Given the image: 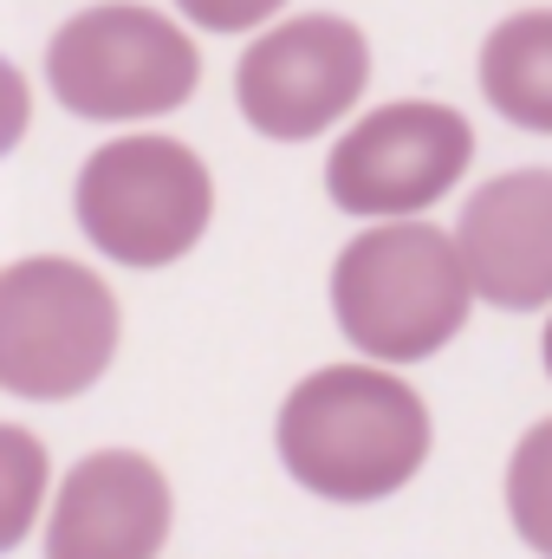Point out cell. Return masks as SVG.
I'll return each instance as SVG.
<instances>
[{
	"instance_id": "1",
	"label": "cell",
	"mask_w": 552,
	"mask_h": 559,
	"mask_svg": "<svg viewBox=\"0 0 552 559\" xmlns=\"http://www.w3.org/2000/svg\"><path fill=\"white\" fill-rule=\"evenodd\" d=\"M429 404L397 371L325 365L279 404V462L319 501H384L429 462Z\"/></svg>"
},
{
	"instance_id": "2",
	"label": "cell",
	"mask_w": 552,
	"mask_h": 559,
	"mask_svg": "<svg viewBox=\"0 0 552 559\" xmlns=\"http://www.w3.org/2000/svg\"><path fill=\"white\" fill-rule=\"evenodd\" d=\"M468 306H475V286H468L455 235L410 222V215L364 228L358 241H345L332 267L338 332L364 358H384V365L435 358L468 325Z\"/></svg>"
},
{
	"instance_id": "3",
	"label": "cell",
	"mask_w": 552,
	"mask_h": 559,
	"mask_svg": "<svg viewBox=\"0 0 552 559\" xmlns=\"http://www.w3.org/2000/svg\"><path fill=\"white\" fill-rule=\"evenodd\" d=\"M202 59L176 20L137 0H105L72 13L46 46V85L72 118L137 124L195 98Z\"/></svg>"
},
{
	"instance_id": "4",
	"label": "cell",
	"mask_w": 552,
	"mask_h": 559,
	"mask_svg": "<svg viewBox=\"0 0 552 559\" xmlns=\"http://www.w3.org/2000/svg\"><path fill=\"white\" fill-rule=\"evenodd\" d=\"M111 358L118 299L92 267L33 254L0 274V391L26 404H65L92 391Z\"/></svg>"
},
{
	"instance_id": "5",
	"label": "cell",
	"mask_w": 552,
	"mask_h": 559,
	"mask_svg": "<svg viewBox=\"0 0 552 559\" xmlns=\"http://www.w3.org/2000/svg\"><path fill=\"white\" fill-rule=\"evenodd\" d=\"M79 228L118 267H169L182 261L215 215V182L202 156L176 138H118L92 150L72 189Z\"/></svg>"
},
{
	"instance_id": "6",
	"label": "cell",
	"mask_w": 552,
	"mask_h": 559,
	"mask_svg": "<svg viewBox=\"0 0 552 559\" xmlns=\"http://www.w3.org/2000/svg\"><path fill=\"white\" fill-rule=\"evenodd\" d=\"M371 85V46L338 13H299L267 26L235 72L241 118L274 143H305L332 131Z\"/></svg>"
},
{
	"instance_id": "7",
	"label": "cell",
	"mask_w": 552,
	"mask_h": 559,
	"mask_svg": "<svg viewBox=\"0 0 552 559\" xmlns=\"http://www.w3.org/2000/svg\"><path fill=\"white\" fill-rule=\"evenodd\" d=\"M475 163V131L448 105H384L364 124H351L345 143L325 163V189L345 215L391 222V215H422L442 202Z\"/></svg>"
},
{
	"instance_id": "8",
	"label": "cell",
	"mask_w": 552,
	"mask_h": 559,
	"mask_svg": "<svg viewBox=\"0 0 552 559\" xmlns=\"http://www.w3.org/2000/svg\"><path fill=\"white\" fill-rule=\"evenodd\" d=\"M169 540V481L137 449H98L72 462L46 514L52 559H149Z\"/></svg>"
},
{
	"instance_id": "9",
	"label": "cell",
	"mask_w": 552,
	"mask_h": 559,
	"mask_svg": "<svg viewBox=\"0 0 552 559\" xmlns=\"http://www.w3.org/2000/svg\"><path fill=\"white\" fill-rule=\"evenodd\" d=\"M455 248L481 306H552V169H514L481 182L461 209Z\"/></svg>"
},
{
	"instance_id": "10",
	"label": "cell",
	"mask_w": 552,
	"mask_h": 559,
	"mask_svg": "<svg viewBox=\"0 0 552 559\" xmlns=\"http://www.w3.org/2000/svg\"><path fill=\"white\" fill-rule=\"evenodd\" d=\"M481 92H488V105L507 124L552 138V7L514 13V20H501L488 33V46H481Z\"/></svg>"
},
{
	"instance_id": "11",
	"label": "cell",
	"mask_w": 552,
	"mask_h": 559,
	"mask_svg": "<svg viewBox=\"0 0 552 559\" xmlns=\"http://www.w3.org/2000/svg\"><path fill=\"white\" fill-rule=\"evenodd\" d=\"M46 481H52L46 442L20 423H0V554H13L33 534V521L46 508Z\"/></svg>"
},
{
	"instance_id": "12",
	"label": "cell",
	"mask_w": 552,
	"mask_h": 559,
	"mask_svg": "<svg viewBox=\"0 0 552 559\" xmlns=\"http://www.w3.org/2000/svg\"><path fill=\"white\" fill-rule=\"evenodd\" d=\"M507 514L533 554H552V417L533 423L507 462Z\"/></svg>"
},
{
	"instance_id": "13",
	"label": "cell",
	"mask_w": 552,
	"mask_h": 559,
	"mask_svg": "<svg viewBox=\"0 0 552 559\" xmlns=\"http://www.w3.org/2000/svg\"><path fill=\"white\" fill-rule=\"evenodd\" d=\"M195 26H208V33H248V26H261V20H274L286 0H176Z\"/></svg>"
},
{
	"instance_id": "14",
	"label": "cell",
	"mask_w": 552,
	"mask_h": 559,
	"mask_svg": "<svg viewBox=\"0 0 552 559\" xmlns=\"http://www.w3.org/2000/svg\"><path fill=\"white\" fill-rule=\"evenodd\" d=\"M26 124H33V92H26V79L0 59V156L26 138Z\"/></svg>"
},
{
	"instance_id": "15",
	"label": "cell",
	"mask_w": 552,
	"mask_h": 559,
	"mask_svg": "<svg viewBox=\"0 0 552 559\" xmlns=\"http://www.w3.org/2000/svg\"><path fill=\"white\" fill-rule=\"evenodd\" d=\"M540 352H547V371H552V319H547V345H540Z\"/></svg>"
}]
</instances>
